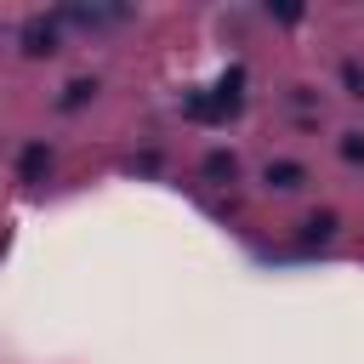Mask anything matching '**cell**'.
<instances>
[{"label": "cell", "mask_w": 364, "mask_h": 364, "mask_svg": "<svg viewBox=\"0 0 364 364\" xmlns=\"http://www.w3.org/2000/svg\"><path fill=\"white\" fill-rule=\"evenodd\" d=\"M341 80L353 85V97H364V68H358V63H341Z\"/></svg>", "instance_id": "cell-10"}, {"label": "cell", "mask_w": 364, "mask_h": 364, "mask_svg": "<svg viewBox=\"0 0 364 364\" xmlns=\"http://www.w3.org/2000/svg\"><path fill=\"white\" fill-rule=\"evenodd\" d=\"M267 182H273V188H301L307 171H301L296 159H279V165H267Z\"/></svg>", "instance_id": "cell-5"}, {"label": "cell", "mask_w": 364, "mask_h": 364, "mask_svg": "<svg viewBox=\"0 0 364 364\" xmlns=\"http://www.w3.org/2000/svg\"><path fill=\"white\" fill-rule=\"evenodd\" d=\"M239 85H245V74H239V68H228L210 91H193L182 108H188L193 119H228V114H239Z\"/></svg>", "instance_id": "cell-1"}, {"label": "cell", "mask_w": 364, "mask_h": 364, "mask_svg": "<svg viewBox=\"0 0 364 364\" xmlns=\"http://www.w3.org/2000/svg\"><path fill=\"white\" fill-rule=\"evenodd\" d=\"M23 46L40 57V51H57V11L51 17H28L23 23Z\"/></svg>", "instance_id": "cell-3"}, {"label": "cell", "mask_w": 364, "mask_h": 364, "mask_svg": "<svg viewBox=\"0 0 364 364\" xmlns=\"http://www.w3.org/2000/svg\"><path fill=\"white\" fill-rule=\"evenodd\" d=\"M341 159H347V165H364V136H358V131L341 136Z\"/></svg>", "instance_id": "cell-9"}, {"label": "cell", "mask_w": 364, "mask_h": 364, "mask_svg": "<svg viewBox=\"0 0 364 364\" xmlns=\"http://www.w3.org/2000/svg\"><path fill=\"white\" fill-rule=\"evenodd\" d=\"M233 171H239V159H233V154H222V148H216V154H205V176H210V182H233Z\"/></svg>", "instance_id": "cell-7"}, {"label": "cell", "mask_w": 364, "mask_h": 364, "mask_svg": "<svg viewBox=\"0 0 364 364\" xmlns=\"http://www.w3.org/2000/svg\"><path fill=\"white\" fill-rule=\"evenodd\" d=\"M0 256H6V239H0Z\"/></svg>", "instance_id": "cell-11"}, {"label": "cell", "mask_w": 364, "mask_h": 364, "mask_svg": "<svg viewBox=\"0 0 364 364\" xmlns=\"http://www.w3.org/2000/svg\"><path fill=\"white\" fill-rule=\"evenodd\" d=\"M57 23H74V28H114V23H131L125 6H63Z\"/></svg>", "instance_id": "cell-2"}, {"label": "cell", "mask_w": 364, "mask_h": 364, "mask_svg": "<svg viewBox=\"0 0 364 364\" xmlns=\"http://www.w3.org/2000/svg\"><path fill=\"white\" fill-rule=\"evenodd\" d=\"M46 165H51V154H46V142H28V148H23V159H17V171H23V182H40V176H46Z\"/></svg>", "instance_id": "cell-4"}, {"label": "cell", "mask_w": 364, "mask_h": 364, "mask_svg": "<svg viewBox=\"0 0 364 364\" xmlns=\"http://www.w3.org/2000/svg\"><path fill=\"white\" fill-rule=\"evenodd\" d=\"M336 233V216H307L301 222V250H313V245H324Z\"/></svg>", "instance_id": "cell-6"}, {"label": "cell", "mask_w": 364, "mask_h": 364, "mask_svg": "<svg viewBox=\"0 0 364 364\" xmlns=\"http://www.w3.org/2000/svg\"><path fill=\"white\" fill-rule=\"evenodd\" d=\"M91 91H97V80H74V85L63 91V102H57V108H80V102H85Z\"/></svg>", "instance_id": "cell-8"}]
</instances>
